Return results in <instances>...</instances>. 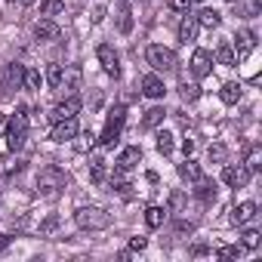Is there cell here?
<instances>
[{
  "label": "cell",
  "instance_id": "obj_8",
  "mask_svg": "<svg viewBox=\"0 0 262 262\" xmlns=\"http://www.w3.org/2000/svg\"><path fill=\"white\" fill-rule=\"evenodd\" d=\"M210 71H213V56L207 50H194V56H191V74L198 80H204Z\"/></svg>",
  "mask_w": 262,
  "mask_h": 262
},
{
  "label": "cell",
  "instance_id": "obj_2",
  "mask_svg": "<svg viewBox=\"0 0 262 262\" xmlns=\"http://www.w3.org/2000/svg\"><path fill=\"white\" fill-rule=\"evenodd\" d=\"M74 222L77 228H90V231H102L111 225V213H105L102 207H80L74 213Z\"/></svg>",
  "mask_w": 262,
  "mask_h": 262
},
{
  "label": "cell",
  "instance_id": "obj_17",
  "mask_svg": "<svg viewBox=\"0 0 262 262\" xmlns=\"http://www.w3.org/2000/svg\"><path fill=\"white\" fill-rule=\"evenodd\" d=\"M241 96H244V86H241V83H234V80L222 83V90H219V99H222L225 105H237V102H241Z\"/></svg>",
  "mask_w": 262,
  "mask_h": 262
},
{
  "label": "cell",
  "instance_id": "obj_30",
  "mask_svg": "<svg viewBox=\"0 0 262 262\" xmlns=\"http://www.w3.org/2000/svg\"><path fill=\"white\" fill-rule=\"evenodd\" d=\"M25 90H40V71L34 68H25V80H22Z\"/></svg>",
  "mask_w": 262,
  "mask_h": 262
},
{
  "label": "cell",
  "instance_id": "obj_4",
  "mask_svg": "<svg viewBox=\"0 0 262 262\" xmlns=\"http://www.w3.org/2000/svg\"><path fill=\"white\" fill-rule=\"evenodd\" d=\"M65 185H68V176H65L59 167H43V170H40V176H37V191H40V194H47V198L59 194Z\"/></svg>",
  "mask_w": 262,
  "mask_h": 262
},
{
  "label": "cell",
  "instance_id": "obj_42",
  "mask_svg": "<svg viewBox=\"0 0 262 262\" xmlns=\"http://www.w3.org/2000/svg\"><path fill=\"white\" fill-rule=\"evenodd\" d=\"M210 253V247H204V244H198V247H191V256H207Z\"/></svg>",
  "mask_w": 262,
  "mask_h": 262
},
{
  "label": "cell",
  "instance_id": "obj_20",
  "mask_svg": "<svg viewBox=\"0 0 262 262\" xmlns=\"http://www.w3.org/2000/svg\"><path fill=\"white\" fill-rule=\"evenodd\" d=\"M194 185H198V188H194V194H198V198H201L204 204H210V201H216V185H213L210 179H204V176H201V179H198Z\"/></svg>",
  "mask_w": 262,
  "mask_h": 262
},
{
  "label": "cell",
  "instance_id": "obj_46",
  "mask_svg": "<svg viewBox=\"0 0 262 262\" xmlns=\"http://www.w3.org/2000/svg\"><path fill=\"white\" fill-rule=\"evenodd\" d=\"M7 133V114H0V136Z\"/></svg>",
  "mask_w": 262,
  "mask_h": 262
},
{
  "label": "cell",
  "instance_id": "obj_25",
  "mask_svg": "<svg viewBox=\"0 0 262 262\" xmlns=\"http://www.w3.org/2000/svg\"><path fill=\"white\" fill-rule=\"evenodd\" d=\"M164 117H167V111H164L161 105H155V108H148V111H145V120H142V123H145V126H161V123H164Z\"/></svg>",
  "mask_w": 262,
  "mask_h": 262
},
{
  "label": "cell",
  "instance_id": "obj_39",
  "mask_svg": "<svg viewBox=\"0 0 262 262\" xmlns=\"http://www.w3.org/2000/svg\"><path fill=\"white\" fill-rule=\"evenodd\" d=\"M176 234H179V237L194 234V222H176Z\"/></svg>",
  "mask_w": 262,
  "mask_h": 262
},
{
  "label": "cell",
  "instance_id": "obj_9",
  "mask_svg": "<svg viewBox=\"0 0 262 262\" xmlns=\"http://www.w3.org/2000/svg\"><path fill=\"white\" fill-rule=\"evenodd\" d=\"M77 111H80V96H68V99H62L56 108H53V123L56 120H65V117H77Z\"/></svg>",
  "mask_w": 262,
  "mask_h": 262
},
{
  "label": "cell",
  "instance_id": "obj_7",
  "mask_svg": "<svg viewBox=\"0 0 262 262\" xmlns=\"http://www.w3.org/2000/svg\"><path fill=\"white\" fill-rule=\"evenodd\" d=\"M96 59H99V65L105 68V74L120 77V59H117V53H114V47H111V43H102V47L96 50Z\"/></svg>",
  "mask_w": 262,
  "mask_h": 262
},
{
  "label": "cell",
  "instance_id": "obj_47",
  "mask_svg": "<svg viewBox=\"0 0 262 262\" xmlns=\"http://www.w3.org/2000/svg\"><path fill=\"white\" fill-rule=\"evenodd\" d=\"M31 4H34V0H22V7H31Z\"/></svg>",
  "mask_w": 262,
  "mask_h": 262
},
{
  "label": "cell",
  "instance_id": "obj_22",
  "mask_svg": "<svg viewBox=\"0 0 262 262\" xmlns=\"http://www.w3.org/2000/svg\"><path fill=\"white\" fill-rule=\"evenodd\" d=\"M164 222H167V210L164 207H148L145 210V225L148 228H161Z\"/></svg>",
  "mask_w": 262,
  "mask_h": 262
},
{
  "label": "cell",
  "instance_id": "obj_6",
  "mask_svg": "<svg viewBox=\"0 0 262 262\" xmlns=\"http://www.w3.org/2000/svg\"><path fill=\"white\" fill-rule=\"evenodd\" d=\"M22 80H25V65L22 62H10V65H4V80H0V96L4 99H10L19 86H22Z\"/></svg>",
  "mask_w": 262,
  "mask_h": 262
},
{
  "label": "cell",
  "instance_id": "obj_18",
  "mask_svg": "<svg viewBox=\"0 0 262 262\" xmlns=\"http://www.w3.org/2000/svg\"><path fill=\"white\" fill-rule=\"evenodd\" d=\"M253 47H256V34L253 31H237V59H247L250 53H253Z\"/></svg>",
  "mask_w": 262,
  "mask_h": 262
},
{
  "label": "cell",
  "instance_id": "obj_28",
  "mask_svg": "<svg viewBox=\"0 0 262 262\" xmlns=\"http://www.w3.org/2000/svg\"><path fill=\"white\" fill-rule=\"evenodd\" d=\"M155 139H158V151H161V155H170V151H173V136L167 133V129H161Z\"/></svg>",
  "mask_w": 262,
  "mask_h": 262
},
{
  "label": "cell",
  "instance_id": "obj_11",
  "mask_svg": "<svg viewBox=\"0 0 262 262\" xmlns=\"http://www.w3.org/2000/svg\"><path fill=\"white\" fill-rule=\"evenodd\" d=\"M222 182L231 185V188H244L250 182V170L247 167H225L222 170Z\"/></svg>",
  "mask_w": 262,
  "mask_h": 262
},
{
  "label": "cell",
  "instance_id": "obj_36",
  "mask_svg": "<svg viewBox=\"0 0 262 262\" xmlns=\"http://www.w3.org/2000/svg\"><path fill=\"white\" fill-rule=\"evenodd\" d=\"M207 155H210V161H216V164H222L228 151H225V145H219V142H216V145H210V151H207Z\"/></svg>",
  "mask_w": 262,
  "mask_h": 262
},
{
  "label": "cell",
  "instance_id": "obj_41",
  "mask_svg": "<svg viewBox=\"0 0 262 262\" xmlns=\"http://www.w3.org/2000/svg\"><path fill=\"white\" fill-rule=\"evenodd\" d=\"M194 148H198V145H194V139H185V142H182V151H185V158H191V155H194Z\"/></svg>",
  "mask_w": 262,
  "mask_h": 262
},
{
  "label": "cell",
  "instance_id": "obj_1",
  "mask_svg": "<svg viewBox=\"0 0 262 262\" xmlns=\"http://www.w3.org/2000/svg\"><path fill=\"white\" fill-rule=\"evenodd\" d=\"M25 136H28V111L19 108L13 117H7V148L19 151L25 145Z\"/></svg>",
  "mask_w": 262,
  "mask_h": 262
},
{
  "label": "cell",
  "instance_id": "obj_15",
  "mask_svg": "<svg viewBox=\"0 0 262 262\" xmlns=\"http://www.w3.org/2000/svg\"><path fill=\"white\" fill-rule=\"evenodd\" d=\"M253 216H256V204H253V201H244V204H237V207L231 210V222H234V225H247Z\"/></svg>",
  "mask_w": 262,
  "mask_h": 262
},
{
  "label": "cell",
  "instance_id": "obj_21",
  "mask_svg": "<svg viewBox=\"0 0 262 262\" xmlns=\"http://www.w3.org/2000/svg\"><path fill=\"white\" fill-rule=\"evenodd\" d=\"M179 176H182L185 182H198L204 173H201V167H198L191 158H185V164H179Z\"/></svg>",
  "mask_w": 262,
  "mask_h": 262
},
{
  "label": "cell",
  "instance_id": "obj_43",
  "mask_svg": "<svg viewBox=\"0 0 262 262\" xmlns=\"http://www.w3.org/2000/svg\"><path fill=\"white\" fill-rule=\"evenodd\" d=\"M56 225H59V219H56V216H50V219H47V222H43V231H53V228H56Z\"/></svg>",
  "mask_w": 262,
  "mask_h": 262
},
{
  "label": "cell",
  "instance_id": "obj_3",
  "mask_svg": "<svg viewBox=\"0 0 262 262\" xmlns=\"http://www.w3.org/2000/svg\"><path fill=\"white\" fill-rule=\"evenodd\" d=\"M123 120H126V108L123 105H117V108H111L108 111V120H105V129H102V136H99V142L105 145V148H111L117 139H120V129H123Z\"/></svg>",
  "mask_w": 262,
  "mask_h": 262
},
{
  "label": "cell",
  "instance_id": "obj_24",
  "mask_svg": "<svg viewBox=\"0 0 262 262\" xmlns=\"http://www.w3.org/2000/svg\"><path fill=\"white\" fill-rule=\"evenodd\" d=\"M47 83H50L53 90H59V86L65 83V71H62V65H50V68H47Z\"/></svg>",
  "mask_w": 262,
  "mask_h": 262
},
{
  "label": "cell",
  "instance_id": "obj_29",
  "mask_svg": "<svg viewBox=\"0 0 262 262\" xmlns=\"http://www.w3.org/2000/svg\"><path fill=\"white\" fill-rule=\"evenodd\" d=\"M62 7H65V0H43V4H40V13H43V16H59Z\"/></svg>",
  "mask_w": 262,
  "mask_h": 262
},
{
  "label": "cell",
  "instance_id": "obj_26",
  "mask_svg": "<svg viewBox=\"0 0 262 262\" xmlns=\"http://www.w3.org/2000/svg\"><path fill=\"white\" fill-rule=\"evenodd\" d=\"M90 176H93V182H105V161L102 158L90 161Z\"/></svg>",
  "mask_w": 262,
  "mask_h": 262
},
{
  "label": "cell",
  "instance_id": "obj_37",
  "mask_svg": "<svg viewBox=\"0 0 262 262\" xmlns=\"http://www.w3.org/2000/svg\"><path fill=\"white\" fill-rule=\"evenodd\" d=\"M241 253H244L241 247H219V250H216V256H219V259H237Z\"/></svg>",
  "mask_w": 262,
  "mask_h": 262
},
{
  "label": "cell",
  "instance_id": "obj_19",
  "mask_svg": "<svg viewBox=\"0 0 262 262\" xmlns=\"http://www.w3.org/2000/svg\"><path fill=\"white\" fill-rule=\"evenodd\" d=\"M216 62H219V65H225V68H231V65H237V56H234V47H231L228 40L216 47Z\"/></svg>",
  "mask_w": 262,
  "mask_h": 262
},
{
  "label": "cell",
  "instance_id": "obj_16",
  "mask_svg": "<svg viewBox=\"0 0 262 262\" xmlns=\"http://www.w3.org/2000/svg\"><path fill=\"white\" fill-rule=\"evenodd\" d=\"M34 37H37V40H56V37H59V25H56L53 19H40V22L34 25Z\"/></svg>",
  "mask_w": 262,
  "mask_h": 262
},
{
  "label": "cell",
  "instance_id": "obj_48",
  "mask_svg": "<svg viewBox=\"0 0 262 262\" xmlns=\"http://www.w3.org/2000/svg\"><path fill=\"white\" fill-rule=\"evenodd\" d=\"M7 4H13V0H7Z\"/></svg>",
  "mask_w": 262,
  "mask_h": 262
},
{
  "label": "cell",
  "instance_id": "obj_32",
  "mask_svg": "<svg viewBox=\"0 0 262 262\" xmlns=\"http://www.w3.org/2000/svg\"><path fill=\"white\" fill-rule=\"evenodd\" d=\"M182 99L185 102H198L201 99V86L198 83H182Z\"/></svg>",
  "mask_w": 262,
  "mask_h": 262
},
{
  "label": "cell",
  "instance_id": "obj_45",
  "mask_svg": "<svg viewBox=\"0 0 262 262\" xmlns=\"http://www.w3.org/2000/svg\"><path fill=\"white\" fill-rule=\"evenodd\" d=\"M10 247V234H0V250H7Z\"/></svg>",
  "mask_w": 262,
  "mask_h": 262
},
{
  "label": "cell",
  "instance_id": "obj_40",
  "mask_svg": "<svg viewBox=\"0 0 262 262\" xmlns=\"http://www.w3.org/2000/svg\"><path fill=\"white\" fill-rule=\"evenodd\" d=\"M145 247H148L145 237H129V250H145Z\"/></svg>",
  "mask_w": 262,
  "mask_h": 262
},
{
  "label": "cell",
  "instance_id": "obj_34",
  "mask_svg": "<svg viewBox=\"0 0 262 262\" xmlns=\"http://www.w3.org/2000/svg\"><path fill=\"white\" fill-rule=\"evenodd\" d=\"M191 4H194V0H167V7L173 13H191Z\"/></svg>",
  "mask_w": 262,
  "mask_h": 262
},
{
  "label": "cell",
  "instance_id": "obj_38",
  "mask_svg": "<svg viewBox=\"0 0 262 262\" xmlns=\"http://www.w3.org/2000/svg\"><path fill=\"white\" fill-rule=\"evenodd\" d=\"M247 170H250V173L259 170V148H250V155H247Z\"/></svg>",
  "mask_w": 262,
  "mask_h": 262
},
{
  "label": "cell",
  "instance_id": "obj_33",
  "mask_svg": "<svg viewBox=\"0 0 262 262\" xmlns=\"http://www.w3.org/2000/svg\"><path fill=\"white\" fill-rule=\"evenodd\" d=\"M259 244H262V234H259L256 228H250V231H244V247H247V250H256Z\"/></svg>",
  "mask_w": 262,
  "mask_h": 262
},
{
  "label": "cell",
  "instance_id": "obj_13",
  "mask_svg": "<svg viewBox=\"0 0 262 262\" xmlns=\"http://www.w3.org/2000/svg\"><path fill=\"white\" fill-rule=\"evenodd\" d=\"M198 28H201V25H198V16L185 13L182 22H179V40H182V43H191V40L198 37Z\"/></svg>",
  "mask_w": 262,
  "mask_h": 262
},
{
  "label": "cell",
  "instance_id": "obj_27",
  "mask_svg": "<svg viewBox=\"0 0 262 262\" xmlns=\"http://www.w3.org/2000/svg\"><path fill=\"white\" fill-rule=\"evenodd\" d=\"M19 170H22V161L19 158L16 161L13 158H0V176H10V173H19Z\"/></svg>",
  "mask_w": 262,
  "mask_h": 262
},
{
  "label": "cell",
  "instance_id": "obj_10",
  "mask_svg": "<svg viewBox=\"0 0 262 262\" xmlns=\"http://www.w3.org/2000/svg\"><path fill=\"white\" fill-rule=\"evenodd\" d=\"M74 136H77V120L74 117L56 120V126H53V142H71Z\"/></svg>",
  "mask_w": 262,
  "mask_h": 262
},
{
  "label": "cell",
  "instance_id": "obj_23",
  "mask_svg": "<svg viewBox=\"0 0 262 262\" xmlns=\"http://www.w3.org/2000/svg\"><path fill=\"white\" fill-rule=\"evenodd\" d=\"M219 22H222V19H219L216 10H201V13H198V25H201V28H219Z\"/></svg>",
  "mask_w": 262,
  "mask_h": 262
},
{
  "label": "cell",
  "instance_id": "obj_14",
  "mask_svg": "<svg viewBox=\"0 0 262 262\" xmlns=\"http://www.w3.org/2000/svg\"><path fill=\"white\" fill-rule=\"evenodd\" d=\"M142 93H145L148 99H161V96L167 93V86H164V80H161L158 74H145V77H142Z\"/></svg>",
  "mask_w": 262,
  "mask_h": 262
},
{
  "label": "cell",
  "instance_id": "obj_31",
  "mask_svg": "<svg viewBox=\"0 0 262 262\" xmlns=\"http://www.w3.org/2000/svg\"><path fill=\"white\" fill-rule=\"evenodd\" d=\"M117 28H120V34H129V31H133V16H129V10H126V7L120 10V19H117Z\"/></svg>",
  "mask_w": 262,
  "mask_h": 262
},
{
  "label": "cell",
  "instance_id": "obj_44",
  "mask_svg": "<svg viewBox=\"0 0 262 262\" xmlns=\"http://www.w3.org/2000/svg\"><path fill=\"white\" fill-rule=\"evenodd\" d=\"M102 19H105V7H99V10L93 13V22H102Z\"/></svg>",
  "mask_w": 262,
  "mask_h": 262
},
{
  "label": "cell",
  "instance_id": "obj_35",
  "mask_svg": "<svg viewBox=\"0 0 262 262\" xmlns=\"http://www.w3.org/2000/svg\"><path fill=\"white\" fill-rule=\"evenodd\" d=\"M182 207H185V194H182V191H173V194H170V210H167V213H179Z\"/></svg>",
  "mask_w": 262,
  "mask_h": 262
},
{
  "label": "cell",
  "instance_id": "obj_12",
  "mask_svg": "<svg viewBox=\"0 0 262 262\" xmlns=\"http://www.w3.org/2000/svg\"><path fill=\"white\" fill-rule=\"evenodd\" d=\"M139 161H142V148H139V145H129V148H123V151L117 155V170L129 173Z\"/></svg>",
  "mask_w": 262,
  "mask_h": 262
},
{
  "label": "cell",
  "instance_id": "obj_5",
  "mask_svg": "<svg viewBox=\"0 0 262 262\" xmlns=\"http://www.w3.org/2000/svg\"><path fill=\"white\" fill-rule=\"evenodd\" d=\"M148 65L155 68V71H176V65H179V59H176V53L170 50V47H161V43H151L148 47Z\"/></svg>",
  "mask_w": 262,
  "mask_h": 262
}]
</instances>
